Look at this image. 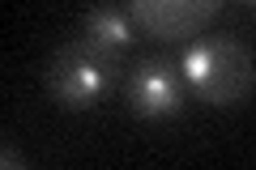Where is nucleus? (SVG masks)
<instances>
[{
	"mask_svg": "<svg viewBox=\"0 0 256 170\" xmlns=\"http://www.w3.org/2000/svg\"><path fill=\"white\" fill-rule=\"evenodd\" d=\"M180 72L188 90L210 107H235L256 90V60L230 34L192 38L180 55Z\"/></svg>",
	"mask_w": 256,
	"mask_h": 170,
	"instance_id": "1",
	"label": "nucleus"
},
{
	"mask_svg": "<svg viewBox=\"0 0 256 170\" xmlns=\"http://www.w3.org/2000/svg\"><path fill=\"white\" fill-rule=\"evenodd\" d=\"M111 68H116V64L102 60L86 38H73V43L56 47V55L47 60L43 85H47V94H52V102H60V107H68V111H86V107H94V102L107 94Z\"/></svg>",
	"mask_w": 256,
	"mask_h": 170,
	"instance_id": "2",
	"label": "nucleus"
},
{
	"mask_svg": "<svg viewBox=\"0 0 256 170\" xmlns=\"http://www.w3.org/2000/svg\"><path fill=\"white\" fill-rule=\"evenodd\" d=\"M124 98L132 107V115L141 119H171L188 102V81H184L180 64L154 55V60L132 64V72L124 81Z\"/></svg>",
	"mask_w": 256,
	"mask_h": 170,
	"instance_id": "3",
	"label": "nucleus"
},
{
	"mask_svg": "<svg viewBox=\"0 0 256 170\" xmlns=\"http://www.w3.org/2000/svg\"><path fill=\"white\" fill-rule=\"evenodd\" d=\"M128 13L154 38H184L218 13V0H128Z\"/></svg>",
	"mask_w": 256,
	"mask_h": 170,
	"instance_id": "4",
	"label": "nucleus"
},
{
	"mask_svg": "<svg viewBox=\"0 0 256 170\" xmlns=\"http://www.w3.org/2000/svg\"><path fill=\"white\" fill-rule=\"evenodd\" d=\"M77 38H86V43H90L94 51L102 55V60L116 64L120 55L128 51V43H132V26H128V13H120L116 4H94V9L86 13L82 34H77Z\"/></svg>",
	"mask_w": 256,
	"mask_h": 170,
	"instance_id": "5",
	"label": "nucleus"
},
{
	"mask_svg": "<svg viewBox=\"0 0 256 170\" xmlns=\"http://www.w3.org/2000/svg\"><path fill=\"white\" fill-rule=\"evenodd\" d=\"M0 166H4V170H13V166H26V153H22V149H13V145L9 141H4V149H0Z\"/></svg>",
	"mask_w": 256,
	"mask_h": 170,
	"instance_id": "6",
	"label": "nucleus"
},
{
	"mask_svg": "<svg viewBox=\"0 0 256 170\" xmlns=\"http://www.w3.org/2000/svg\"><path fill=\"white\" fill-rule=\"evenodd\" d=\"M248 4H256V0H248Z\"/></svg>",
	"mask_w": 256,
	"mask_h": 170,
	"instance_id": "7",
	"label": "nucleus"
}]
</instances>
